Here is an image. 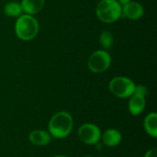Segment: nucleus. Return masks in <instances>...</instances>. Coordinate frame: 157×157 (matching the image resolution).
Wrapping results in <instances>:
<instances>
[{
  "label": "nucleus",
  "mask_w": 157,
  "mask_h": 157,
  "mask_svg": "<svg viewBox=\"0 0 157 157\" xmlns=\"http://www.w3.org/2000/svg\"><path fill=\"white\" fill-rule=\"evenodd\" d=\"M74 127V120L70 113L66 111H59L55 113L50 120L48 129L51 136L57 139L67 137Z\"/></svg>",
  "instance_id": "f257e3e1"
},
{
  "label": "nucleus",
  "mask_w": 157,
  "mask_h": 157,
  "mask_svg": "<svg viewBox=\"0 0 157 157\" xmlns=\"http://www.w3.org/2000/svg\"><path fill=\"white\" fill-rule=\"evenodd\" d=\"M96 13L102 22L113 23L122 15V7L117 0H101L97 6Z\"/></svg>",
  "instance_id": "f03ea898"
},
{
  "label": "nucleus",
  "mask_w": 157,
  "mask_h": 157,
  "mask_svg": "<svg viewBox=\"0 0 157 157\" xmlns=\"http://www.w3.org/2000/svg\"><path fill=\"white\" fill-rule=\"evenodd\" d=\"M39 31L37 20L30 15H21L15 24V32L22 40H30L36 37Z\"/></svg>",
  "instance_id": "7ed1b4c3"
},
{
  "label": "nucleus",
  "mask_w": 157,
  "mask_h": 157,
  "mask_svg": "<svg viewBox=\"0 0 157 157\" xmlns=\"http://www.w3.org/2000/svg\"><path fill=\"white\" fill-rule=\"evenodd\" d=\"M135 86V84L130 78L118 76L110 81L109 88L115 97L120 98H128L133 94Z\"/></svg>",
  "instance_id": "20e7f679"
},
{
  "label": "nucleus",
  "mask_w": 157,
  "mask_h": 157,
  "mask_svg": "<svg viewBox=\"0 0 157 157\" xmlns=\"http://www.w3.org/2000/svg\"><path fill=\"white\" fill-rule=\"evenodd\" d=\"M148 94V90L144 86H136L133 94L130 97L128 108L129 111L133 116L140 115L145 109L146 100L145 97Z\"/></svg>",
  "instance_id": "39448f33"
},
{
  "label": "nucleus",
  "mask_w": 157,
  "mask_h": 157,
  "mask_svg": "<svg viewBox=\"0 0 157 157\" xmlns=\"http://www.w3.org/2000/svg\"><path fill=\"white\" fill-rule=\"evenodd\" d=\"M111 58L106 51H96L88 59V68L95 74L105 72L110 65Z\"/></svg>",
  "instance_id": "423d86ee"
},
{
  "label": "nucleus",
  "mask_w": 157,
  "mask_h": 157,
  "mask_svg": "<svg viewBox=\"0 0 157 157\" xmlns=\"http://www.w3.org/2000/svg\"><path fill=\"white\" fill-rule=\"evenodd\" d=\"M78 137L84 144L93 145L99 142L101 138V132L97 125L85 123L78 129Z\"/></svg>",
  "instance_id": "0eeeda50"
},
{
  "label": "nucleus",
  "mask_w": 157,
  "mask_h": 157,
  "mask_svg": "<svg viewBox=\"0 0 157 157\" xmlns=\"http://www.w3.org/2000/svg\"><path fill=\"white\" fill-rule=\"evenodd\" d=\"M29 140L34 145L44 146L51 143L52 136L44 130H34L29 134Z\"/></svg>",
  "instance_id": "6e6552de"
},
{
  "label": "nucleus",
  "mask_w": 157,
  "mask_h": 157,
  "mask_svg": "<svg viewBox=\"0 0 157 157\" xmlns=\"http://www.w3.org/2000/svg\"><path fill=\"white\" fill-rule=\"evenodd\" d=\"M144 7L137 2H130L123 6L122 14L130 19H138L144 15Z\"/></svg>",
  "instance_id": "1a4fd4ad"
},
{
  "label": "nucleus",
  "mask_w": 157,
  "mask_h": 157,
  "mask_svg": "<svg viewBox=\"0 0 157 157\" xmlns=\"http://www.w3.org/2000/svg\"><path fill=\"white\" fill-rule=\"evenodd\" d=\"M103 144L109 147H115L121 142V133L116 129H109L103 134H101Z\"/></svg>",
  "instance_id": "9d476101"
},
{
  "label": "nucleus",
  "mask_w": 157,
  "mask_h": 157,
  "mask_svg": "<svg viewBox=\"0 0 157 157\" xmlns=\"http://www.w3.org/2000/svg\"><path fill=\"white\" fill-rule=\"evenodd\" d=\"M44 0H22V11L28 15H34L39 13L44 6Z\"/></svg>",
  "instance_id": "9b49d317"
},
{
  "label": "nucleus",
  "mask_w": 157,
  "mask_h": 157,
  "mask_svg": "<svg viewBox=\"0 0 157 157\" xmlns=\"http://www.w3.org/2000/svg\"><path fill=\"white\" fill-rule=\"evenodd\" d=\"M144 129L146 132L152 136L153 138L157 137V114L155 112H152L148 114L144 119Z\"/></svg>",
  "instance_id": "f8f14e48"
},
{
  "label": "nucleus",
  "mask_w": 157,
  "mask_h": 157,
  "mask_svg": "<svg viewBox=\"0 0 157 157\" xmlns=\"http://www.w3.org/2000/svg\"><path fill=\"white\" fill-rule=\"evenodd\" d=\"M4 12L7 17H18L22 14L21 5L17 2H9L4 7Z\"/></svg>",
  "instance_id": "ddd939ff"
},
{
  "label": "nucleus",
  "mask_w": 157,
  "mask_h": 157,
  "mask_svg": "<svg viewBox=\"0 0 157 157\" xmlns=\"http://www.w3.org/2000/svg\"><path fill=\"white\" fill-rule=\"evenodd\" d=\"M99 42H100L101 46L105 50H109V48H111L112 43H113V36H112V34L109 31H108V30L103 31L100 34Z\"/></svg>",
  "instance_id": "4468645a"
},
{
  "label": "nucleus",
  "mask_w": 157,
  "mask_h": 157,
  "mask_svg": "<svg viewBox=\"0 0 157 157\" xmlns=\"http://www.w3.org/2000/svg\"><path fill=\"white\" fill-rule=\"evenodd\" d=\"M144 157H157V149L156 148H153L151 150H149L146 154Z\"/></svg>",
  "instance_id": "2eb2a0df"
},
{
  "label": "nucleus",
  "mask_w": 157,
  "mask_h": 157,
  "mask_svg": "<svg viewBox=\"0 0 157 157\" xmlns=\"http://www.w3.org/2000/svg\"><path fill=\"white\" fill-rule=\"evenodd\" d=\"M117 1L120 3V5H122V6H124V5H126V4L131 2V0H117Z\"/></svg>",
  "instance_id": "dca6fc26"
},
{
  "label": "nucleus",
  "mask_w": 157,
  "mask_h": 157,
  "mask_svg": "<svg viewBox=\"0 0 157 157\" xmlns=\"http://www.w3.org/2000/svg\"><path fill=\"white\" fill-rule=\"evenodd\" d=\"M52 157H68V156H65V155H55V156H52Z\"/></svg>",
  "instance_id": "f3484780"
},
{
  "label": "nucleus",
  "mask_w": 157,
  "mask_h": 157,
  "mask_svg": "<svg viewBox=\"0 0 157 157\" xmlns=\"http://www.w3.org/2000/svg\"><path fill=\"white\" fill-rule=\"evenodd\" d=\"M85 157H93V156H85Z\"/></svg>",
  "instance_id": "a211bd4d"
}]
</instances>
